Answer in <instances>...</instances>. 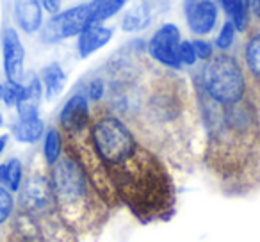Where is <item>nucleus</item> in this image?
<instances>
[{
  "mask_svg": "<svg viewBox=\"0 0 260 242\" xmlns=\"http://www.w3.org/2000/svg\"><path fill=\"white\" fill-rule=\"evenodd\" d=\"M82 91L87 96V100H89V103L100 105L104 101L105 94H107V80H105V77L96 75L86 84V87Z\"/></svg>",
  "mask_w": 260,
  "mask_h": 242,
  "instance_id": "4be33fe9",
  "label": "nucleus"
},
{
  "mask_svg": "<svg viewBox=\"0 0 260 242\" xmlns=\"http://www.w3.org/2000/svg\"><path fill=\"white\" fill-rule=\"evenodd\" d=\"M45 98L43 84L38 73L29 72L23 75L22 79V96H20L18 103H16V118H38L40 114L41 101Z\"/></svg>",
  "mask_w": 260,
  "mask_h": 242,
  "instance_id": "9b49d317",
  "label": "nucleus"
},
{
  "mask_svg": "<svg viewBox=\"0 0 260 242\" xmlns=\"http://www.w3.org/2000/svg\"><path fill=\"white\" fill-rule=\"evenodd\" d=\"M93 111L84 91H75L68 100L64 101L61 112H59V130L62 135H72L82 132L91 127Z\"/></svg>",
  "mask_w": 260,
  "mask_h": 242,
  "instance_id": "1a4fd4ad",
  "label": "nucleus"
},
{
  "mask_svg": "<svg viewBox=\"0 0 260 242\" xmlns=\"http://www.w3.org/2000/svg\"><path fill=\"white\" fill-rule=\"evenodd\" d=\"M16 212V196L8 187L0 185V228L11 224V219Z\"/></svg>",
  "mask_w": 260,
  "mask_h": 242,
  "instance_id": "412c9836",
  "label": "nucleus"
},
{
  "mask_svg": "<svg viewBox=\"0 0 260 242\" xmlns=\"http://www.w3.org/2000/svg\"><path fill=\"white\" fill-rule=\"evenodd\" d=\"M6 242H79V235L62 221L55 206L41 212L16 209Z\"/></svg>",
  "mask_w": 260,
  "mask_h": 242,
  "instance_id": "20e7f679",
  "label": "nucleus"
},
{
  "mask_svg": "<svg viewBox=\"0 0 260 242\" xmlns=\"http://www.w3.org/2000/svg\"><path fill=\"white\" fill-rule=\"evenodd\" d=\"M4 180H6V164L0 162V185H4Z\"/></svg>",
  "mask_w": 260,
  "mask_h": 242,
  "instance_id": "c756f323",
  "label": "nucleus"
},
{
  "mask_svg": "<svg viewBox=\"0 0 260 242\" xmlns=\"http://www.w3.org/2000/svg\"><path fill=\"white\" fill-rule=\"evenodd\" d=\"M45 130H47V127H45L41 116L27 119L16 118L11 123V135L20 145H36L43 139Z\"/></svg>",
  "mask_w": 260,
  "mask_h": 242,
  "instance_id": "4468645a",
  "label": "nucleus"
},
{
  "mask_svg": "<svg viewBox=\"0 0 260 242\" xmlns=\"http://www.w3.org/2000/svg\"><path fill=\"white\" fill-rule=\"evenodd\" d=\"M41 141H43L41 153H43L45 166L52 167L64 153V137L57 127H48Z\"/></svg>",
  "mask_w": 260,
  "mask_h": 242,
  "instance_id": "f3484780",
  "label": "nucleus"
},
{
  "mask_svg": "<svg viewBox=\"0 0 260 242\" xmlns=\"http://www.w3.org/2000/svg\"><path fill=\"white\" fill-rule=\"evenodd\" d=\"M54 194L48 173L34 169L25 175L20 191L16 192V209L25 212H41L54 209Z\"/></svg>",
  "mask_w": 260,
  "mask_h": 242,
  "instance_id": "423d86ee",
  "label": "nucleus"
},
{
  "mask_svg": "<svg viewBox=\"0 0 260 242\" xmlns=\"http://www.w3.org/2000/svg\"><path fill=\"white\" fill-rule=\"evenodd\" d=\"M41 4V8H43L45 13H48V15H55V13L61 11L62 8V0H38Z\"/></svg>",
  "mask_w": 260,
  "mask_h": 242,
  "instance_id": "bb28decb",
  "label": "nucleus"
},
{
  "mask_svg": "<svg viewBox=\"0 0 260 242\" xmlns=\"http://www.w3.org/2000/svg\"><path fill=\"white\" fill-rule=\"evenodd\" d=\"M52 194L59 216L77 235L96 233L105 226L114 210L102 199L86 169L72 152L48 167Z\"/></svg>",
  "mask_w": 260,
  "mask_h": 242,
  "instance_id": "f03ea898",
  "label": "nucleus"
},
{
  "mask_svg": "<svg viewBox=\"0 0 260 242\" xmlns=\"http://www.w3.org/2000/svg\"><path fill=\"white\" fill-rule=\"evenodd\" d=\"M4 89H6V82H0V103L4 100Z\"/></svg>",
  "mask_w": 260,
  "mask_h": 242,
  "instance_id": "7c9ffc66",
  "label": "nucleus"
},
{
  "mask_svg": "<svg viewBox=\"0 0 260 242\" xmlns=\"http://www.w3.org/2000/svg\"><path fill=\"white\" fill-rule=\"evenodd\" d=\"M178 57H180L182 66H194L198 62L192 41H180V45H178Z\"/></svg>",
  "mask_w": 260,
  "mask_h": 242,
  "instance_id": "393cba45",
  "label": "nucleus"
},
{
  "mask_svg": "<svg viewBox=\"0 0 260 242\" xmlns=\"http://www.w3.org/2000/svg\"><path fill=\"white\" fill-rule=\"evenodd\" d=\"M89 139L121 206L145 224L171 219L177 206L173 178L159 153L126 121L105 105H96Z\"/></svg>",
  "mask_w": 260,
  "mask_h": 242,
  "instance_id": "f257e3e1",
  "label": "nucleus"
},
{
  "mask_svg": "<svg viewBox=\"0 0 260 242\" xmlns=\"http://www.w3.org/2000/svg\"><path fill=\"white\" fill-rule=\"evenodd\" d=\"M8 145H9V134H2L0 135V157H2V153L6 152Z\"/></svg>",
  "mask_w": 260,
  "mask_h": 242,
  "instance_id": "c85d7f7f",
  "label": "nucleus"
},
{
  "mask_svg": "<svg viewBox=\"0 0 260 242\" xmlns=\"http://www.w3.org/2000/svg\"><path fill=\"white\" fill-rule=\"evenodd\" d=\"M235 30H237V29H235V25L230 22V20H226V22L223 23L219 34H217V38H216V47L219 48L221 52H226L228 48L234 45Z\"/></svg>",
  "mask_w": 260,
  "mask_h": 242,
  "instance_id": "5701e85b",
  "label": "nucleus"
},
{
  "mask_svg": "<svg viewBox=\"0 0 260 242\" xmlns=\"http://www.w3.org/2000/svg\"><path fill=\"white\" fill-rule=\"evenodd\" d=\"M192 80L196 94H202L217 105L237 103L248 96V77L244 68L226 52L212 55L203 62Z\"/></svg>",
  "mask_w": 260,
  "mask_h": 242,
  "instance_id": "7ed1b4c3",
  "label": "nucleus"
},
{
  "mask_svg": "<svg viewBox=\"0 0 260 242\" xmlns=\"http://www.w3.org/2000/svg\"><path fill=\"white\" fill-rule=\"evenodd\" d=\"M150 25V8L146 4H136L123 15V32H141Z\"/></svg>",
  "mask_w": 260,
  "mask_h": 242,
  "instance_id": "a211bd4d",
  "label": "nucleus"
},
{
  "mask_svg": "<svg viewBox=\"0 0 260 242\" xmlns=\"http://www.w3.org/2000/svg\"><path fill=\"white\" fill-rule=\"evenodd\" d=\"M244 70L248 72V82L260 86V30H255L244 45Z\"/></svg>",
  "mask_w": 260,
  "mask_h": 242,
  "instance_id": "dca6fc26",
  "label": "nucleus"
},
{
  "mask_svg": "<svg viewBox=\"0 0 260 242\" xmlns=\"http://www.w3.org/2000/svg\"><path fill=\"white\" fill-rule=\"evenodd\" d=\"M6 164V180L4 187H8L13 194L20 191L23 184V178H25V166L18 157H11Z\"/></svg>",
  "mask_w": 260,
  "mask_h": 242,
  "instance_id": "aec40b11",
  "label": "nucleus"
},
{
  "mask_svg": "<svg viewBox=\"0 0 260 242\" xmlns=\"http://www.w3.org/2000/svg\"><path fill=\"white\" fill-rule=\"evenodd\" d=\"M4 82H6V89H4V100H2V103L8 109H15L20 96H22V80H18V82L4 80Z\"/></svg>",
  "mask_w": 260,
  "mask_h": 242,
  "instance_id": "b1692460",
  "label": "nucleus"
},
{
  "mask_svg": "<svg viewBox=\"0 0 260 242\" xmlns=\"http://www.w3.org/2000/svg\"><path fill=\"white\" fill-rule=\"evenodd\" d=\"M0 54H2V72L6 80L18 82L25 75V47L22 34L15 25H4L0 30Z\"/></svg>",
  "mask_w": 260,
  "mask_h": 242,
  "instance_id": "6e6552de",
  "label": "nucleus"
},
{
  "mask_svg": "<svg viewBox=\"0 0 260 242\" xmlns=\"http://www.w3.org/2000/svg\"><path fill=\"white\" fill-rule=\"evenodd\" d=\"M87 25H89V4L61 9L45 20V25L40 30V40L45 45L61 43L70 38H77Z\"/></svg>",
  "mask_w": 260,
  "mask_h": 242,
  "instance_id": "39448f33",
  "label": "nucleus"
},
{
  "mask_svg": "<svg viewBox=\"0 0 260 242\" xmlns=\"http://www.w3.org/2000/svg\"><path fill=\"white\" fill-rule=\"evenodd\" d=\"M126 0H91L89 2V23H102L112 18L125 8Z\"/></svg>",
  "mask_w": 260,
  "mask_h": 242,
  "instance_id": "6ab92c4d",
  "label": "nucleus"
},
{
  "mask_svg": "<svg viewBox=\"0 0 260 242\" xmlns=\"http://www.w3.org/2000/svg\"><path fill=\"white\" fill-rule=\"evenodd\" d=\"M4 121H6V119H4V114H2V111H0V128L4 127Z\"/></svg>",
  "mask_w": 260,
  "mask_h": 242,
  "instance_id": "2f4dec72",
  "label": "nucleus"
},
{
  "mask_svg": "<svg viewBox=\"0 0 260 242\" xmlns=\"http://www.w3.org/2000/svg\"><path fill=\"white\" fill-rule=\"evenodd\" d=\"M184 11L189 30L196 36L210 34L217 23V6L214 0H185Z\"/></svg>",
  "mask_w": 260,
  "mask_h": 242,
  "instance_id": "9d476101",
  "label": "nucleus"
},
{
  "mask_svg": "<svg viewBox=\"0 0 260 242\" xmlns=\"http://www.w3.org/2000/svg\"><path fill=\"white\" fill-rule=\"evenodd\" d=\"M40 79L47 100H55L57 96H61L68 82V75L59 62H48L47 66H43V70L40 72Z\"/></svg>",
  "mask_w": 260,
  "mask_h": 242,
  "instance_id": "2eb2a0df",
  "label": "nucleus"
},
{
  "mask_svg": "<svg viewBox=\"0 0 260 242\" xmlns=\"http://www.w3.org/2000/svg\"><path fill=\"white\" fill-rule=\"evenodd\" d=\"M112 40V29L102 23H89L77 36V54L80 59H86L104 48Z\"/></svg>",
  "mask_w": 260,
  "mask_h": 242,
  "instance_id": "ddd939ff",
  "label": "nucleus"
},
{
  "mask_svg": "<svg viewBox=\"0 0 260 242\" xmlns=\"http://www.w3.org/2000/svg\"><path fill=\"white\" fill-rule=\"evenodd\" d=\"M180 41V29L175 23H164L146 43V52L157 64L164 66L171 72H178L182 68L180 57H178Z\"/></svg>",
  "mask_w": 260,
  "mask_h": 242,
  "instance_id": "0eeeda50",
  "label": "nucleus"
},
{
  "mask_svg": "<svg viewBox=\"0 0 260 242\" xmlns=\"http://www.w3.org/2000/svg\"><path fill=\"white\" fill-rule=\"evenodd\" d=\"M192 47H194L196 57H198L200 61H203V62L209 61V59L214 55L212 43H209V41H205V40H194V41H192Z\"/></svg>",
  "mask_w": 260,
  "mask_h": 242,
  "instance_id": "a878e982",
  "label": "nucleus"
},
{
  "mask_svg": "<svg viewBox=\"0 0 260 242\" xmlns=\"http://www.w3.org/2000/svg\"><path fill=\"white\" fill-rule=\"evenodd\" d=\"M249 11L255 18L260 20V0H249Z\"/></svg>",
  "mask_w": 260,
  "mask_h": 242,
  "instance_id": "cd10ccee",
  "label": "nucleus"
},
{
  "mask_svg": "<svg viewBox=\"0 0 260 242\" xmlns=\"http://www.w3.org/2000/svg\"><path fill=\"white\" fill-rule=\"evenodd\" d=\"M13 22L20 34L34 36L45 25V11L38 0H15L13 2Z\"/></svg>",
  "mask_w": 260,
  "mask_h": 242,
  "instance_id": "f8f14e48",
  "label": "nucleus"
}]
</instances>
